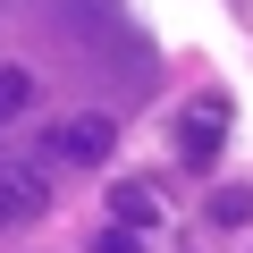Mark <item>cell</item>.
<instances>
[{"label": "cell", "instance_id": "6da1fadb", "mask_svg": "<svg viewBox=\"0 0 253 253\" xmlns=\"http://www.w3.org/2000/svg\"><path fill=\"white\" fill-rule=\"evenodd\" d=\"M110 152H118V126H110L101 110H84V118H68L59 135L42 144V169H101Z\"/></svg>", "mask_w": 253, "mask_h": 253}, {"label": "cell", "instance_id": "7a4b0ae2", "mask_svg": "<svg viewBox=\"0 0 253 253\" xmlns=\"http://www.w3.org/2000/svg\"><path fill=\"white\" fill-rule=\"evenodd\" d=\"M219 144H228V93H194V101L177 110V161H186V169H211Z\"/></svg>", "mask_w": 253, "mask_h": 253}, {"label": "cell", "instance_id": "3957f363", "mask_svg": "<svg viewBox=\"0 0 253 253\" xmlns=\"http://www.w3.org/2000/svg\"><path fill=\"white\" fill-rule=\"evenodd\" d=\"M42 211H51V177L34 161H9V152H0V236H9V228H34Z\"/></svg>", "mask_w": 253, "mask_h": 253}, {"label": "cell", "instance_id": "277c9868", "mask_svg": "<svg viewBox=\"0 0 253 253\" xmlns=\"http://www.w3.org/2000/svg\"><path fill=\"white\" fill-rule=\"evenodd\" d=\"M152 219H161V194H152L144 177H126V186L110 194V228H135V236H144Z\"/></svg>", "mask_w": 253, "mask_h": 253}, {"label": "cell", "instance_id": "5b68a950", "mask_svg": "<svg viewBox=\"0 0 253 253\" xmlns=\"http://www.w3.org/2000/svg\"><path fill=\"white\" fill-rule=\"evenodd\" d=\"M26 101H34V68H0V126H9Z\"/></svg>", "mask_w": 253, "mask_h": 253}, {"label": "cell", "instance_id": "8992f818", "mask_svg": "<svg viewBox=\"0 0 253 253\" xmlns=\"http://www.w3.org/2000/svg\"><path fill=\"white\" fill-rule=\"evenodd\" d=\"M211 219H219V228H245V219H253V186H219V194H211Z\"/></svg>", "mask_w": 253, "mask_h": 253}, {"label": "cell", "instance_id": "52a82bcc", "mask_svg": "<svg viewBox=\"0 0 253 253\" xmlns=\"http://www.w3.org/2000/svg\"><path fill=\"white\" fill-rule=\"evenodd\" d=\"M93 253H144V236H135V228H101V236H93Z\"/></svg>", "mask_w": 253, "mask_h": 253}]
</instances>
